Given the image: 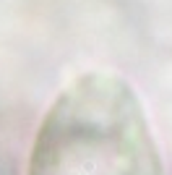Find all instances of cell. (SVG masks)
I'll return each instance as SVG.
<instances>
[{"mask_svg":"<svg viewBox=\"0 0 172 175\" xmlns=\"http://www.w3.org/2000/svg\"><path fill=\"white\" fill-rule=\"evenodd\" d=\"M29 175H164L136 89L112 71L76 76L37 128Z\"/></svg>","mask_w":172,"mask_h":175,"instance_id":"6da1fadb","label":"cell"}]
</instances>
